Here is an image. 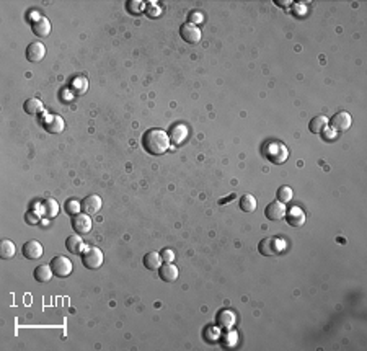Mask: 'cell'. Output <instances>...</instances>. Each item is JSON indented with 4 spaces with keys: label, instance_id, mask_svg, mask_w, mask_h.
I'll return each mask as SVG.
<instances>
[{
    "label": "cell",
    "instance_id": "obj_1",
    "mask_svg": "<svg viewBox=\"0 0 367 351\" xmlns=\"http://www.w3.org/2000/svg\"><path fill=\"white\" fill-rule=\"evenodd\" d=\"M170 136L163 129H148L142 136V146L150 156H162L170 149Z\"/></svg>",
    "mask_w": 367,
    "mask_h": 351
},
{
    "label": "cell",
    "instance_id": "obj_2",
    "mask_svg": "<svg viewBox=\"0 0 367 351\" xmlns=\"http://www.w3.org/2000/svg\"><path fill=\"white\" fill-rule=\"evenodd\" d=\"M105 257L98 247H87L82 253V263L87 270H98L103 265Z\"/></svg>",
    "mask_w": 367,
    "mask_h": 351
},
{
    "label": "cell",
    "instance_id": "obj_3",
    "mask_svg": "<svg viewBox=\"0 0 367 351\" xmlns=\"http://www.w3.org/2000/svg\"><path fill=\"white\" fill-rule=\"evenodd\" d=\"M264 156L273 163H284L287 160V157H289V151L281 142H269L264 147Z\"/></svg>",
    "mask_w": 367,
    "mask_h": 351
},
{
    "label": "cell",
    "instance_id": "obj_4",
    "mask_svg": "<svg viewBox=\"0 0 367 351\" xmlns=\"http://www.w3.org/2000/svg\"><path fill=\"white\" fill-rule=\"evenodd\" d=\"M51 268L54 271V274L57 278H67L69 274L72 273L73 265L67 257H62V255H57L51 260Z\"/></svg>",
    "mask_w": 367,
    "mask_h": 351
},
{
    "label": "cell",
    "instance_id": "obj_5",
    "mask_svg": "<svg viewBox=\"0 0 367 351\" xmlns=\"http://www.w3.org/2000/svg\"><path fill=\"white\" fill-rule=\"evenodd\" d=\"M351 124H353V118L348 111H338L336 115L331 116V119H328V126L336 132L348 131Z\"/></svg>",
    "mask_w": 367,
    "mask_h": 351
},
{
    "label": "cell",
    "instance_id": "obj_6",
    "mask_svg": "<svg viewBox=\"0 0 367 351\" xmlns=\"http://www.w3.org/2000/svg\"><path fill=\"white\" fill-rule=\"evenodd\" d=\"M180 36L188 44H198L201 41V30L193 23H183L180 26Z\"/></svg>",
    "mask_w": 367,
    "mask_h": 351
},
{
    "label": "cell",
    "instance_id": "obj_7",
    "mask_svg": "<svg viewBox=\"0 0 367 351\" xmlns=\"http://www.w3.org/2000/svg\"><path fill=\"white\" fill-rule=\"evenodd\" d=\"M92 226H93L92 216L85 214V212H80V214L72 217V229L78 234V235L88 234L90 231H92Z\"/></svg>",
    "mask_w": 367,
    "mask_h": 351
},
{
    "label": "cell",
    "instance_id": "obj_8",
    "mask_svg": "<svg viewBox=\"0 0 367 351\" xmlns=\"http://www.w3.org/2000/svg\"><path fill=\"white\" fill-rule=\"evenodd\" d=\"M46 56V46L41 41H35L26 47V59L30 62H41Z\"/></svg>",
    "mask_w": 367,
    "mask_h": 351
},
{
    "label": "cell",
    "instance_id": "obj_9",
    "mask_svg": "<svg viewBox=\"0 0 367 351\" xmlns=\"http://www.w3.org/2000/svg\"><path fill=\"white\" fill-rule=\"evenodd\" d=\"M42 127L49 132V134H59L64 131V119L59 115H49L42 119Z\"/></svg>",
    "mask_w": 367,
    "mask_h": 351
},
{
    "label": "cell",
    "instance_id": "obj_10",
    "mask_svg": "<svg viewBox=\"0 0 367 351\" xmlns=\"http://www.w3.org/2000/svg\"><path fill=\"white\" fill-rule=\"evenodd\" d=\"M102 204H103L102 198H100L98 195H90V196H87V198L82 199V211L85 212V214L93 216L102 209Z\"/></svg>",
    "mask_w": 367,
    "mask_h": 351
},
{
    "label": "cell",
    "instance_id": "obj_11",
    "mask_svg": "<svg viewBox=\"0 0 367 351\" xmlns=\"http://www.w3.org/2000/svg\"><path fill=\"white\" fill-rule=\"evenodd\" d=\"M279 242H281V240H276V238H273V237H266V238H263V240L258 243L259 253L264 255V257H273V255L279 253V250H281Z\"/></svg>",
    "mask_w": 367,
    "mask_h": 351
},
{
    "label": "cell",
    "instance_id": "obj_12",
    "mask_svg": "<svg viewBox=\"0 0 367 351\" xmlns=\"http://www.w3.org/2000/svg\"><path fill=\"white\" fill-rule=\"evenodd\" d=\"M286 204L279 203V201H274V203H269L264 209V216L268 217L269 221H279L286 216Z\"/></svg>",
    "mask_w": 367,
    "mask_h": 351
},
{
    "label": "cell",
    "instance_id": "obj_13",
    "mask_svg": "<svg viewBox=\"0 0 367 351\" xmlns=\"http://www.w3.org/2000/svg\"><path fill=\"white\" fill-rule=\"evenodd\" d=\"M31 30L36 36L39 38H46L47 35L51 33V21L46 17H38L36 20L31 21Z\"/></svg>",
    "mask_w": 367,
    "mask_h": 351
},
{
    "label": "cell",
    "instance_id": "obj_14",
    "mask_svg": "<svg viewBox=\"0 0 367 351\" xmlns=\"http://www.w3.org/2000/svg\"><path fill=\"white\" fill-rule=\"evenodd\" d=\"M39 209V216L46 217V219H52L59 214V204H57L56 199H46L38 206Z\"/></svg>",
    "mask_w": 367,
    "mask_h": 351
},
{
    "label": "cell",
    "instance_id": "obj_15",
    "mask_svg": "<svg viewBox=\"0 0 367 351\" xmlns=\"http://www.w3.org/2000/svg\"><path fill=\"white\" fill-rule=\"evenodd\" d=\"M286 221L287 224L292 227H302L305 224V212L300 207H291L289 212H286Z\"/></svg>",
    "mask_w": 367,
    "mask_h": 351
},
{
    "label": "cell",
    "instance_id": "obj_16",
    "mask_svg": "<svg viewBox=\"0 0 367 351\" xmlns=\"http://www.w3.org/2000/svg\"><path fill=\"white\" fill-rule=\"evenodd\" d=\"M23 255L28 260H38L42 257V245L38 240H30L23 245Z\"/></svg>",
    "mask_w": 367,
    "mask_h": 351
},
{
    "label": "cell",
    "instance_id": "obj_17",
    "mask_svg": "<svg viewBox=\"0 0 367 351\" xmlns=\"http://www.w3.org/2000/svg\"><path fill=\"white\" fill-rule=\"evenodd\" d=\"M158 274H160L162 281H165V283H173V281L178 279L180 271L173 263H165L163 267L158 268Z\"/></svg>",
    "mask_w": 367,
    "mask_h": 351
},
{
    "label": "cell",
    "instance_id": "obj_18",
    "mask_svg": "<svg viewBox=\"0 0 367 351\" xmlns=\"http://www.w3.org/2000/svg\"><path fill=\"white\" fill-rule=\"evenodd\" d=\"M66 247H67V252H71L72 255H78V257H80V255L83 253V250H85V243H83L80 235H71V237H67Z\"/></svg>",
    "mask_w": 367,
    "mask_h": 351
},
{
    "label": "cell",
    "instance_id": "obj_19",
    "mask_svg": "<svg viewBox=\"0 0 367 351\" xmlns=\"http://www.w3.org/2000/svg\"><path fill=\"white\" fill-rule=\"evenodd\" d=\"M186 137H188V127H186L184 124L173 126L172 131H170V141H172L175 146L183 144Z\"/></svg>",
    "mask_w": 367,
    "mask_h": 351
},
{
    "label": "cell",
    "instance_id": "obj_20",
    "mask_svg": "<svg viewBox=\"0 0 367 351\" xmlns=\"http://www.w3.org/2000/svg\"><path fill=\"white\" fill-rule=\"evenodd\" d=\"M144 267H146L147 270H150V271H155V270H158L162 267V255L158 253V252H148L146 257H144Z\"/></svg>",
    "mask_w": 367,
    "mask_h": 351
},
{
    "label": "cell",
    "instance_id": "obj_21",
    "mask_svg": "<svg viewBox=\"0 0 367 351\" xmlns=\"http://www.w3.org/2000/svg\"><path fill=\"white\" fill-rule=\"evenodd\" d=\"M308 129H310L312 134H322L323 131L328 129V118L323 115L315 116V118L310 121V124H308Z\"/></svg>",
    "mask_w": 367,
    "mask_h": 351
},
{
    "label": "cell",
    "instance_id": "obj_22",
    "mask_svg": "<svg viewBox=\"0 0 367 351\" xmlns=\"http://www.w3.org/2000/svg\"><path fill=\"white\" fill-rule=\"evenodd\" d=\"M52 274H54V271H52L51 265H41V267L35 268V279L39 281V283H47V281H51Z\"/></svg>",
    "mask_w": 367,
    "mask_h": 351
},
{
    "label": "cell",
    "instance_id": "obj_23",
    "mask_svg": "<svg viewBox=\"0 0 367 351\" xmlns=\"http://www.w3.org/2000/svg\"><path fill=\"white\" fill-rule=\"evenodd\" d=\"M23 110H25V113H28V115H41L42 111H44V106H42L41 100L30 98V100H26V102H25Z\"/></svg>",
    "mask_w": 367,
    "mask_h": 351
},
{
    "label": "cell",
    "instance_id": "obj_24",
    "mask_svg": "<svg viewBox=\"0 0 367 351\" xmlns=\"http://www.w3.org/2000/svg\"><path fill=\"white\" fill-rule=\"evenodd\" d=\"M238 206H240V209L243 212H253L255 209H257V198L250 193L243 195L240 201H238Z\"/></svg>",
    "mask_w": 367,
    "mask_h": 351
},
{
    "label": "cell",
    "instance_id": "obj_25",
    "mask_svg": "<svg viewBox=\"0 0 367 351\" xmlns=\"http://www.w3.org/2000/svg\"><path fill=\"white\" fill-rule=\"evenodd\" d=\"M217 323H219L220 328H232L235 325V315L230 311H222L217 315Z\"/></svg>",
    "mask_w": 367,
    "mask_h": 351
},
{
    "label": "cell",
    "instance_id": "obj_26",
    "mask_svg": "<svg viewBox=\"0 0 367 351\" xmlns=\"http://www.w3.org/2000/svg\"><path fill=\"white\" fill-rule=\"evenodd\" d=\"M17 252V247H15V243L12 240H2V245H0V257L3 260H10Z\"/></svg>",
    "mask_w": 367,
    "mask_h": 351
},
{
    "label": "cell",
    "instance_id": "obj_27",
    "mask_svg": "<svg viewBox=\"0 0 367 351\" xmlns=\"http://www.w3.org/2000/svg\"><path fill=\"white\" fill-rule=\"evenodd\" d=\"M64 209H66V212L69 216H77V214H80V211H82V201H77V199H69L67 203H66V206H64Z\"/></svg>",
    "mask_w": 367,
    "mask_h": 351
},
{
    "label": "cell",
    "instance_id": "obj_28",
    "mask_svg": "<svg viewBox=\"0 0 367 351\" xmlns=\"http://www.w3.org/2000/svg\"><path fill=\"white\" fill-rule=\"evenodd\" d=\"M87 88H88V80L85 77H77V78H73V82H72V90H73V93L75 95H82V93H85L87 92Z\"/></svg>",
    "mask_w": 367,
    "mask_h": 351
},
{
    "label": "cell",
    "instance_id": "obj_29",
    "mask_svg": "<svg viewBox=\"0 0 367 351\" xmlns=\"http://www.w3.org/2000/svg\"><path fill=\"white\" fill-rule=\"evenodd\" d=\"M292 188L291 186H281V188L278 190V201L279 203H283V204H287V203H291V199H292Z\"/></svg>",
    "mask_w": 367,
    "mask_h": 351
},
{
    "label": "cell",
    "instance_id": "obj_30",
    "mask_svg": "<svg viewBox=\"0 0 367 351\" xmlns=\"http://www.w3.org/2000/svg\"><path fill=\"white\" fill-rule=\"evenodd\" d=\"M127 12L132 15H141L142 12H146V3L141 2V0H129L127 2Z\"/></svg>",
    "mask_w": 367,
    "mask_h": 351
},
{
    "label": "cell",
    "instance_id": "obj_31",
    "mask_svg": "<svg viewBox=\"0 0 367 351\" xmlns=\"http://www.w3.org/2000/svg\"><path fill=\"white\" fill-rule=\"evenodd\" d=\"M146 15L148 18H157L162 15V7L157 2H148L146 5Z\"/></svg>",
    "mask_w": 367,
    "mask_h": 351
},
{
    "label": "cell",
    "instance_id": "obj_32",
    "mask_svg": "<svg viewBox=\"0 0 367 351\" xmlns=\"http://www.w3.org/2000/svg\"><path fill=\"white\" fill-rule=\"evenodd\" d=\"M237 342H238V335H237L235 332H228V333H225L224 343H225V347H227V348H233V347L237 345Z\"/></svg>",
    "mask_w": 367,
    "mask_h": 351
},
{
    "label": "cell",
    "instance_id": "obj_33",
    "mask_svg": "<svg viewBox=\"0 0 367 351\" xmlns=\"http://www.w3.org/2000/svg\"><path fill=\"white\" fill-rule=\"evenodd\" d=\"M39 219H41V216H39V214H36V212H28V214L25 216V221L28 222V224H31V226H36V224H38Z\"/></svg>",
    "mask_w": 367,
    "mask_h": 351
},
{
    "label": "cell",
    "instance_id": "obj_34",
    "mask_svg": "<svg viewBox=\"0 0 367 351\" xmlns=\"http://www.w3.org/2000/svg\"><path fill=\"white\" fill-rule=\"evenodd\" d=\"M160 255H162V260H163V262H167V263H172V262H173V258H175V252H173V250H170V248H165Z\"/></svg>",
    "mask_w": 367,
    "mask_h": 351
},
{
    "label": "cell",
    "instance_id": "obj_35",
    "mask_svg": "<svg viewBox=\"0 0 367 351\" xmlns=\"http://www.w3.org/2000/svg\"><path fill=\"white\" fill-rule=\"evenodd\" d=\"M188 23H193V25H196V23H201L203 21V15H201L199 12H191L189 13V17H188Z\"/></svg>",
    "mask_w": 367,
    "mask_h": 351
},
{
    "label": "cell",
    "instance_id": "obj_36",
    "mask_svg": "<svg viewBox=\"0 0 367 351\" xmlns=\"http://www.w3.org/2000/svg\"><path fill=\"white\" fill-rule=\"evenodd\" d=\"M278 5H283V7H287V5H291V2H278Z\"/></svg>",
    "mask_w": 367,
    "mask_h": 351
}]
</instances>
